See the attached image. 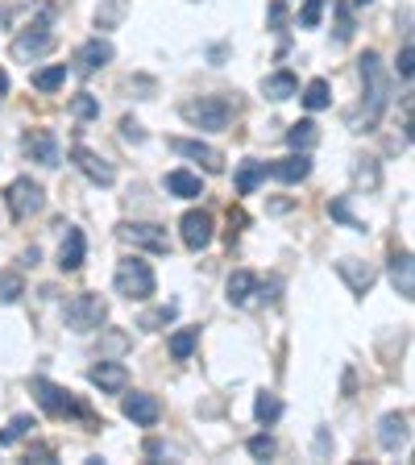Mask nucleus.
I'll return each instance as SVG.
<instances>
[{"label": "nucleus", "instance_id": "f257e3e1", "mask_svg": "<svg viewBox=\"0 0 415 465\" xmlns=\"http://www.w3.org/2000/svg\"><path fill=\"white\" fill-rule=\"evenodd\" d=\"M358 71H361V84H366V130H374L386 109V100H391V79H386V67L374 50H366V55L358 58Z\"/></svg>", "mask_w": 415, "mask_h": 465}, {"label": "nucleus", "instance_id": "f03ea898", "mask_svg": "<svg viewBox=\"0 0 415 465\" xmlns=\"http://www.w3.org/2000/svg\"><path fill=\"white\" fill-rule=\"evenodd\" d=\"M233 112H237V104H233L229 96H199V100H183L179 104V117L187 121V125H196V130H229Z\"/></svg>", "mask_w": 415, "mask_h": 465}, {"label": "nucleus", "instance_id": "7ed1b4c3", "mask_svg": "<svg viewBox=\"0 0 415 465\" xmlns=\"http://www.w3.org/2000/svg\"><path fill=\"white\" fill-rule=\"evenodd\" d=\"M63 320H66V328H71V333H79V336L100 333V328H104V320H109V300H104V295H92V291L71 295V300H66V308H63Z\"/></svg>", "mask_w": 415, "mask_h": 465}, {"label": "nucleus", "instance_id": "20e7f679", "mask_svg": "<svg viewBox=\"0 0 415 465\" xmlns=\"http://www.w3.org/2000/svg\"><path fill=\"white\" fill-rule=\"evenodd\" d=\"M154 287H158V279H154V271H150V262H142V258H125V262H117V274H112V291L117 295H125V300H137V303H146L154 295Z\"/></svg>", "mask_w": 415, "mask_h": 465}, {"label": "nucleus", "instance_id": "39448f33", "mask_svg": "<svg viewBox=\"0 0 415 465\" xmlns=\"http://www.w3.org/2000/svg\"><path fill=\"white\" fill-rule=\"evenodd\" d=\"M30 387H33V395H38V403H42L46 416H58V420H63V416H71V420H92V411L84 407V403H79L66 387H58V382L33 379Z\"/></svg>", "mask_w": 415, "mask_h": 465}, {"label": "nucleus", "instance_id": "423d86ee", "mask_svg": "<svg viewBox=\"0 0 415 465\" xmlns=\"http://www.w3.org/2000/svg\"><path fill=\"white\" fill-rule=\"evenodd\" d=\"M55 50V33H50V13H46L38 25H25L17 33V42H13V58L17 63H33V58H42Z\"/></svg>", "mask_w": 415, "mask_h": 465}, {"label": "nucleus", "instance_id": "0eeeda50", "mask_svg": "<svg viewBox=\"0 0 415 465\" xmlns=\"http://www.w3.org/2000/svg\"><path fill=\"white\" fill-rule=\"evenodd\" d=\"M4 204H9L13 220H30L46 208V192L33 183V179H13L9 192H4Z\"/></svg>", "mask_w": 415, "mask_h": 465}, {"label": "nucleus", "instance_id": "6e6552de", "mask_svg": "<svg viewBox=\"0 0 415 465\" xmlns=\"http://www.w3.org/2000/svg\"><path fill=\"white\" fill-rule=\"evenodd\" d=\"M22 150H25V158H30V163L46 166V171H55V166L63 163V154H58V141H55V133H50V130H30V133L22 138Z\"/></svg>", "mask_w": 415, "mask_h": 465}, {"label": "nucleus", "instance_id": "1a4fd4ad", "mask_svg": "<svg viewBox=\"0 0 415 465\" xmlns=\"http://www.w3.org/2000/svg\"><path fill=\"white\" fill-rule=\"evenodd\" d=\"M212 212H204V208H191V212H183V220H179V233H183V246L191 249V254H199V249L212 246Z\"/></svg>", "mask_w": 415, "mask_h": 465}, {"label": "nucleus", "instance_id": "9d476101", "mask_svg": "<svg viewBox=\"0 0 415 465\" xmlns=\"http://www.w3.org/2000/svg\"><path fill=\"white\" fill-rule=\"evenodd\" d=\"M171 150L179 154V158H191V163H199L204 171H212V174H220L225 171V154L216 150V146H208V141H191V138H171L166 141Z\"/></svg>", "mask_w": 415, "mask_h": 465}, {"label": "nucleus", "instance_id": "9b49d317", "mask_svg": "<svg viewBox=\"0 0 415 465\" xmlns=\"http://www.w3.org/2000/svg\"><path fill=\"white\" fill-rule=\"evenodd\" d=\"M120 241H129L133 249H146V254H166L171 249V241H166V228L163 225H120L117 228Z\"/></svg>", "mask_w": 415, "mask_h": 465}, {"label": "nucleus", "instance_id": "f8f14e48", "mask_svg": "<svg viewBox=\"0 0 415 465\" xmlns=\"http://www.w3.org/2000/svg\"><path fill=\"white\" fill-rule=\"evenodd\" d=\"M120 395H125V390H120ZM120 411H125V420H133L137 428H154V424L163 420V403L154 399V395H146V390H133V395H125Z\"/></svg>", "mask_w": 415, "mask_h": 465}, {"label": "nucleus", "instance_id": "ddd939ff", "mask_svg": "<svg viewBox=\"0 0 415 465\" xmlns=\"http://www.w3.org/2000/svg\"><path fill=\"white\" fill-rule=\"evenodd\" d=\"M407 441H411V416L407 411H391V416L378 420V444L386 453H399Z\"/></svg>", "mask_w": 415, "mask_h": 465}, {"label": "nucleus", "instance_id": "4468645a", "mask_svg": "<svg viewBox=\"0 0 415 465\" xmlns=\"http://www.w3.org/2000/svg\"><path fill=\"white\" fill-rule=\"evenodd\" d=\"M71 163L88 174L96 187H112V183H117V171H112V163H104V158H100L96 150H88V146H75V150H71Z\"/></svg>", "mask_w": 415, "mask_h": 465}, {"label": "nucleus", "instance_id": "2eb2a0df", "mask_svg": "<svg viewBox=\"0 0 415 465\" xmlns=\"http://www.w3.org/2000/svg\"><path fill=\"white\" fill-rule=\"evenodd\" d=\"M88 382L100 395H120V390L129 387V370L120 366V362H100V366L88 370Z\"/></svg>", "mask_w": 415, "mask_h": 465}, {"label": "nucleus", "instance_id": "dca6fc26", "mask_svg": "<svg viewBox=\"0 0 415 465\" xmlns=\"http://www.w3.org/2000/svg\"><path fill=\"white\" fill-rule=\"evenodd\" d=\"M112 42L109 38H88V42L75 50V71H84V76H92V71H100V67L112 63Z\"/></svg>", "mask_w": 415, "mask_h": 465}, {"label": "nucleus", "instance_id": "f3484780", "mask_svg": "<svg viewBox=\"0 0 415 465\" xmlns=\"http://www.w3.org/2000/svg\"><path fill=\"white\" fill-rule=\"evenodd\" d=\"M88 258V237H84V228H66L63 237V249H58V271L63 274H75Z\"/></svg>", "mask_w": 415, "mask_h": 465}, {"label": "nucleus", "instance_id": "a211bd4d", "mask_svg": "<svg viewBox=\"0 0 415 465\" xmlns=\"http://www.w3.org/2000/svg\"><path fill=\"white\" fill-rule=\"evenodd\" d=\"M266 174L278 179V183H304L307 174H312V158H307V150H296L291 158H283V163L266 166Z\"/></svg>", "mask_w": 415, "mask_h": 465}, {"label": "nucleus", "instance_id": "6ab92c4d", "mask_svg": "<svg viewBox=\"0 0 415 465\" xmlns=\"http://www.w3.org/2000/svg\"><path fill=\"white\" fill-rule=\"evenodd\" d=\"M337 271H340V279L353 287V295H370L374 279H378V274H374V266H366V262H358V258H340Z\"/></svg>", "mask_w": 415, "mask_h": 465}, {"label": "nucleus", "instance_id": "aec40b11", "mask_svg": "<svg viewBox=\"0 0 415 465\" xmlns=\"http://www.w3.org/2000/svg\"><path fill=\"white\" fill-rule=\"evenodd\" d=\"M391 282H394V291L403 295V300H411V295H415L411 254H407V249H399V254H391Z\"/></svg>", "mask_w": 415, "mask_h": 465}, {"label": "nucleus", "instance_id": "412c9836", "mask_svg": "<svg viewBox=\"0 0 415 465\" xmlns=\"http://www.w3.org/2000/svg\"><path fill=\"white\" fill-rule=\"evenodd\" d=\"M225 295H229V303L233 308H245V303L258 295V274H250V271H233L229 274V287H225Z\"/></svg>", "mask_w": 415, "mask_h": 465}, {"label": "nucleus", "instance_id": "4be33fe9", "mask_svg": "<svg viewBox=\"0 0 415 465\" xmlns=\"http://www.w3.org/2000/svg\"><path fill=\"white\" fill-rule=\"evenodd\" d=\"M262 96L266 100H291L299 96V79L291 71H274V76L262 79Z\"/></svg>", "mask_w": 415, "mask_h": 465}, {"label": "nucleus", "instance_id": "5701e85b", "mask_svg": "<svg viewBox=\"0 0 415 465\" xmlns=\"http://www.w3.org/2000/svg\"><path fill=\"white\" fill-rule=\"evenodd\" d=\"M166 192L179 195V200H196V195H204V179L191 171H171L166 174Z\"/></svg>", "mask_w": 415, "mask_h": 465}, {"label": "nucleus", "instance_id": "b1692460", "mask_svg": "<svg viewBox=\"0 0 415 465\" xmlns=\"http://www.w3.org/2000/svg\"><path fill=\"white\" fill-rule=\"evenodd\" d=\"M38 428V420L33 416H13L4 428H0V449H9V444H17V441H25V436Z\"/></svg>", "mask_w": 415, "mask_h": 465}, {"label": "nucleus", "instance_id": "393cba45", "mask_svg": "<svg viewBox=\"0 0 415 465\" xmlns=\"http://www.w3.org/2000/svg\"><path fill=\"white\" fill-rule=\"evenodd\" d=\"M316 138H320L316 121H296V125L287 130V146H291V150H312V146H316Z\"/></svg>", "mask_w": 415, "mask_h": 465}, {"label": "nucleus", "instance_id": "a878e982", "mask_svg": "<svg viewBox=\"0 0 415 465\" xmlns=\"http://www.w3.org/2000/svg\"><path fill=\"white\" fill-rule=\"evenodd\" d=\"M266 179V163H241L237 166V195H253L258 192V183Z\"/></svg>", "mask_w": 415, "mask_h": 465}, {"label": "nucleus", "instance_id": "bb28decb", "mask_svg": "<svg viewBox=\"0 0 415 465\" xmlns=\"http://www.w3.org/2000/svg\"><path fill=\"white\" fill-rule=\"evenodd\" d=\"M196 341H199L196 328H179V333L171 336V357H175V362H187V357L196 353Z\"/></svg>", "mask_w": 415, "mask_h": 465}, {"label": "nucleus", "instance_id": "cd10ccee", "mask_svg": "<svg viewBox=\"0 0 415 465\" xmlns=\"http://www.w3.org/2000/svg\"><path fill=\"white\" fill-rule=\"evenodd\" d=\"M328 104H332V96H328V79H312V84L304 87V109L320 112V109H328Z\"/></svg>", "mask_w": 415, "mask_h": 465}, {"label": "nucleus", "instance_id": "c85d7f7f", "mask_svg": "<svg viewBox=\"0 0 415 465\" xmlns=\"http://www.w3.org/2000/svg\"><path fill=\"white\" fill-rule=\"evenodd\" d=\"M175 316H179V308H175V303H163V308H154V312H146L142 320H137V328H146V333H158V328H163V325H171Z\"/></svg>", "mask_w": 415, "mask_h": 465}, {"label": "nucleus", "instance_id": "c756f323", "mask_svg": "<svg viewBox=\"0 0 415 465\" xmlns=\"http://www.w3.org/2000/svg\"><path fill=\"white\" fill-rule=\"evenodd\" d=\"M25 295V279L17 271H0V303H17Z\"/></svg>", "mask_w": 415, "mask_h": 465}, {"label": "nucleus", "instance_id": "7c9ffc66", "mask_svg": "<svg viewBox=\"0 0 415 465\" xmlns=\"http://www.w3.org/2000/svg\"><path fill=\"white\" fill-rule=\"evenodd\" d=\"M253 416H258V424H274L278 416H283V399H278V395H258Z\"/></svg>", "mask_w": 415, "mask_h": 465}, {"label": "nucleus", "instance_id": "2f4dec72", "mask_svg": "<svg viewBox=\"0 0 415 465\" xmlns=\"http://www.w3.org/2000/svg\"><path fill=\"white\" fill-rule=\"evenodd\" d=\"M63 84H66V67L63 63L46 67V71H38V76H33V87H38V92H58Z\"/></svg>", "mask_w": 415, "mask_h": 465}, {"label": "nucleus", "instance_id": "473e14b6", "mask_svg": "<svg viewBox=\"0 0 415 465\" xmlns=\"http://www.w3.org/2000/svg\"><path fill=\"white\" fill-rule=\"evenodd\" d=\"M71 117H79V121H96V117H100V100L92 96V92H79V96L71 100Z\"/></svg>", "mask_w": 415, "mask_h": 465}, {"label": "nucleus", "instance_id": "72a5a7b5", "mask_svg": "<svg viewBox=\"0 0 415 465\" xmlns=\"http://www.w3.org/2000/svg\"><path fill=\"white\" fill-rule=\"evenodd\" d=\"M328 217L340 220V225H349V228H358V233H366V220H358L349 212V200H332V204H328Z\"/></svg>", "mask_w": 415, "mask_h": 465}, {"label": "nucleus", "instance_id": "f704fd0d", "mask_svg": "<svg viewBox=\"0 0 415 465\" xmlns=\"http://www.w3.org/2000/svg\"><path fill=\"white\" fill-rule=\"evenodd\" d=\"M245 449H250V457L266 461V457H274V449H278V444H274L270 433H258V436H250V441H245Z\"/></svg>", "mask_w": 415, "mask_h": 465}, {"label": "nucleus", "instance_id": "c9c22d12", "mask_svg": "<svg viewBox=\"0 0 415 465\" xmlns=\"http://www.w3.org/2000/svg\"><path fill=\"white\" fill-rule=\"evenodd\" d=\"M320 17H324V0H307L304 9H299V25H304V30H316Z\"/></svg>", "mask_w": 415, "mask_h": 465}, {"label": "nucleus", "instance_id": "e433bc0d", "mask_svg": "<svg viewBox=\"0 0 415 465\" xmlns=\"http://www.w3.org/2000/svg\"><path fill=\"white\" fill-rule=\"evenodd\" d=\"M353 38V9L337 0V42H349Z\"/></svg>", "mask_w": 415, "mask_h": 465}, {"label": "nucleus", "instance_id": "4c0bfd02", "mask_svg": "<svg viewBox=\"0 0 415 465\" xmlns=\"http://www.w3.org/2000/svg\"><path fill=\"white\" fill-rule=\"evenodd\" d=\"M399 79H407L411 84V71H415V50H411V42H403V50H399Z\"/></svg>", "mask_w": 415, "mask_h": 465}, {"label": "nucleus", "instance_id": "58836bf2", "mask_svg": "<svg viewBox=\"0 0 415 465\" xmlns=\"http://www.w3.org/2000/svg\"><path fill=\"white\" fill-rule=\"evenodd\" d=\"M353 179L366 187H378V166H374V158H361V166L353 171Z\"/></svg>", "mask_w": 415, "mask_h": 465}, {"label": "nucleus", "instance_id": "ea45409f", "mask_svg": "<svg viewBox=\"0 0 415 465\" xmlns=\"http://www.w3.org/2000/svg\"><path fill=\"white\" fill-rule=\"evenodd\" d=\"M25 461H42V465H55V449H50V444H30V453H25Z\"/></svg>", "mask_w": 415, "mask_h": 465}, {"label": "nucleus", "instance_id": "a19ab883", "mask_svg": "<svg viewBox=\"0 0 415 465\" xmlns=\"http://www.w3.org/2000/svg\"><path fill=\"white\" fill-rule=\"evenodd\" d=\"M120 13H125V4H120V0H112V4H109V9H104V13H96V25H100V30H109V25L117 22Z\"/></svg>", "mask_w": 415, "mask_h": 465}, {"label": "nucleus", "instance_id": "79ce46f5", "mask_svg": "<svg viewBox=\"0 0 415 465\" xmlns=\"http://www.w3.org/2000/svg\"><path fill=\"white\" fill-rule=\"evenodd\" d=\"M120 133H125V141H146L142 125H137V121H133V117H125V121H120Z\"/></svg>", "mask_w": 415, "mask_h": 465}, {"label": "nucleus", "instance_id": "37998d69", "mask_svg": "<svg viewBox=\"0 0 415 465\" xmlns=\"http://www.w3.org/2000/svg\"><path fill=\"white\" fill-rule=\"evenodd\" d=\"M283 17H287V9L274 0V4H270V25H283Z\"/></svg>", "mask_w": 415, "mask_h": 465}, {"label": "nucleus", "instance_id": "c03bdc74", "mask_svg": "<svg viewBox=\"0 0 415 465\" xmlns=\"http://www.w3.org/2000/svg\"><path fill=\"white\" fill-rule=\"evenodd\" d=\"M38 258H42L38 249H25V254H22V262H25V266H38Z\"/></svg>", "mask_w": 415, "mask_h": 465}, {"label": "nucleus", "instance_id": "a18cd8bd", "mask_svg": "<svg viewBox=\"0 0 415 465\" xmlns=\"http://www.w3.org/2000/svg\"><path fill=\"white\" fill-rule=\"evenodd\" d=\"M4 92H9V76H4V71H0V96H4Z\"/></svg>", "mask_w": 415, "mask_h": 465}, {"label": "nucleus", "instance_id": "49530a36", "mask_svg": "<svg viewBox=\"0 0 415 465\" xmlns=\"http://www.w3.org/2000/svg\"><path fill=\"white\" fill-rule=\"evenodd\" d=\"M358 4H374V0H358Z\"/></svg>", "mask_w": 415, "mask_h": 465}]
</instances>
